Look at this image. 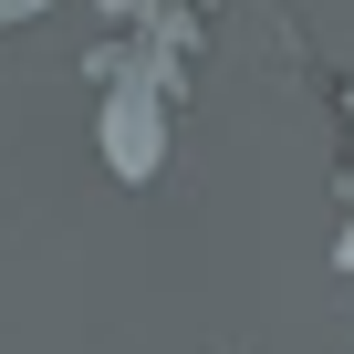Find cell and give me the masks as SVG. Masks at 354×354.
Listing matches in <instances>:
<instances>
[{
  "mask_svg": "<svg viewBox=\"0 0 354 354\" xmlns=\"http://www.w3.org/2000/svg\"><path fill=\"white\" fill-rule=\"evenodd\" d=\"M94 94H104V104H94V146H104V167L125 177V188H146V177L167 167V115H177V94L146 84V73H104Z\"/></svg>",
  "mask_w": 354,
  "mask_h": 354,
  "instance_id": "obj_1",
  "label": "cell"
},
{
  "mask_svg": "<svg viewBox=\"0 0 354 354\" xmlns=\"http://www.w3.org/2000/svg\"><path fill=\"white\" fill-rule=\"evenodd\" d=\"M32 11H53V0H0V32H11V21H32Z\"/></svg>",
  "mask_w": 354,
  "mask_h": 354,
  "instance_id": "obj_2",
  "label": "cell"
},
{
  "mask_svg": "<svg viewBox=\"0 0 354 354\" xmlns=\"http://www.w3.org/2000/svg\"><path fill=\"white\" fill-rule=\"evenodd\" d=\"M344 125H354V94H344Z\"/></svg>",
  "mask_w": 354,
  "mask_h": 354,
  "instance_id": "obj_3",
  "label": "cell"
}]
</instances>
